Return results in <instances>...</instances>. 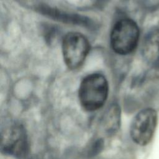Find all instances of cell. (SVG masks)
I'll use <instances>...</instances> for the list:
<instances>
[{
  "instance_id": "2",
  "label": "cell",
  "mask_w": 159,
  "mask_h": 159,
  "mask_svg": "<svg viewBox=\"0 0 159 159\" xmlns=\"http://www.w3.org/2000/svg\"><path fill=\"white\" fill-rule=\"evenodd\" d=\"M139 39V29L136 23L129 19L117 21L111 34V44L118 54L131 53L136 47Z\"/></svg>"
},
{
  "instance_id": "3",
  "label": "cell",
  "mask_w": 159,
  "mask_h": 159,
  "mask_svg": "<svg viewBox=\"0 0 159 159\" xmlns=\"http://www.w3.org/2000/svg\"><path fill=\"white\" fill-rule=\"evenodd\" d=\"M158 113L152 108H145L139 111L132 120L130 135L137 145L145 146L152 140L158 124Z\"/></svg>"
},
{
  "instance_id": "4",
  "label": "cell",
  "mask_w": 159,
  "mask_h": 159,
  "mask_svg": "<svg viewBox=\"0 0 159 159\" xmlns=\"http://www.w3.org/2000/svg\"><path fill=\"white\" fill-rule=\"evenodd\" d=\"M90 46L87 39L78 32H70L63 40L62 50L64 61L72 70L81 66L87 57Z\"/></svg>"
},
{
  "instance_id": "1",
  "label": "cell",
  "mask_w": 159,
  "mask_h": 159,
  "mask_svg": "<svg viewBox=\"0 0 159 159\" xmlns=\"http://www.w3.org/2000/svg\"><path fill=\"white\" fill-rule=\"evenodd\" d=\"M109 86L106 78L99 73L86 76L79 88V99L81 106L87 111H94L101 108L106 102Z\"/></svg>"
},
{
  "instance_id": "7",
  "label": "cell",
  "mask_w": 159,
  "mask_h": 159,
  "mask_svg": "<svg viewBox=\"0 0 159 159\" xmlns=\"http://www.w3.org/2000/svg\"><path fill=\"white\" fill-rule=\"evenodd\" d=\"M120 124V109L117 106H112L104 117L102 126L108 133H114L119 128Z\"/></svg>"
},
{
  "instance_id": "5",
  "label": "cell",
  "mask_w": 159,
  "mask_h": 159,
  "mask_svg": "<svg viewBox=\"0 0 159 159\" xmlns=\"http://www.w3.org/2000/svg\"><path fill=\"white\" fill-rule=\"evenodd\" d=\"M1 148L2 152L17 158L26 156L29 143L25 130L19 124H11L1 133Z\"/></svg>"
},
{
  "instance_id": "6",
  "label": "cell",
  "mask_w": 159,
  "mask_h": 159,
  "mask_svg": "<svg viewBox=\"0 0 159 159\" xmlns=\"http://www.w3.org/2000/svg\"><path fill=\"white\" fill-rule=\"evenodd\" d=\"M143 53L148 63L155 64L159 61V29H155L148 32L144 41Z\"/></svg>"
}]
</instances>
